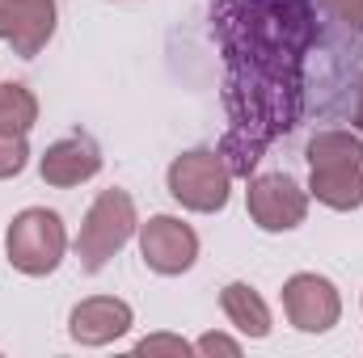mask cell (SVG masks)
<instances>
[{"label":"cell","mask_w":363,"mask_h":358,"mask_svg":"<svg viewBox=\"0 0 363 358\" xmlns=\"http://www.w3.org/2000/svg\"><path fill=\"white\" fill-rule=\"evenodd\" d=\"M220 308H224L228 325H233L241 337H254V342L271 337V308H267V299H262L250 282H228V287L220 291Z\"/></svg>","instance_id":"obj_10"},{"label":"cell","mask_w":363,"mask_h":358,"mask_svg":"<svg viewBox=\"0 0 363 358\" xmlns=\"http://www.w3.org/2000/svg\"><path fill=\"white\" fill-rule=\"evenodd\" d=\"M283 312L300 333H330L342 316V295L325 274H291L283 282Z\"/></svg>","instance_id":"obj_5"},{"label":"cell","mask_w":363,"mask_h":358,"mask_svg":"<svg viewBox=\"0 0 363 358\" xmlns=\"http://www.w3.org/2000/svg\"><path fill=\"white\" fill-rule=\"evenodd\" d=\"M194 354H228V358H237L241 354V342L228 337V333H203V337L194 342Z\"/></svg>","instance_id":"obj_16"},{"label":"cell","mask_w":363,"mask_h":358,"mask_svg":"<svg viewBox=\"0 0 363 358\" xmlns=\"http://www.w3.org/2000/svg\"><path fill=\"white\" fill-rule=\"evenodd\" d=\"M135 354H174V358H186L194 354V346L186 342V337H174V333H152V337H144V342H135Z\"/></svg>","instance_id":"obj_15"},{"label":"cell","mask_w":363,"mask_h":358,"mask_svg":"<svg viewBox=\"0 0 363 358\" xmlns=\"http://www.w3.org/2000/svg\"><path fill=\"white\" fill-rule=\"evenodd\" d=\"M131 325H135L131 304L114 299V295H89L68 316V333H72L77 346H110V342L127 337Z\"/></svg>","instance_id":"obj_9"},{"label":"cell","mask_w":363,"mask_h":358,"mask_svg":"<svg viewBox=\"0 0 363 358\" xmlns=\"http://www.w3.org/2000/svg\"><path fill=\"white\" fill-rule=\"evenodd\" d=\"M26 165H30V144H26V135L0 131V181L17 178Z\"/></svg>","instance_id":"obj_14"},{"label":"cell","mask_w":363,"mask_h":358,"mask_svg":"<svg viewBox=\"0 0 363 358\" xmlns=\"http://www.w3.org/2000/svg\"><path fill=\"white\" fill-rule=\"evenodd\" d=\"M363 169V135L351 131H317L308 139V169Z\"/></svg>","instance_id":"obj_12"},{"label":"cell","mask_w":363,"mask_h":358,"mask_svg":"<svg viewBox=\"0 0 363 358\" xmlns=\"http://www.w3.org/2000/svg\"><path fill=\"white\" fill-rule=\"evenodd\" d=\"M55 34V0H0V38L13 55L34 59Z\"/></svg>","instance_id":"obj_7"},{"label":"cell","mask_w":363,"mask_h":358,"mask_svg":"<svg viewBox=\"0 0 363 358\" xmlns=\"http://www.w3.org/2000/svg\"><path fill=\"white\" fill-rule=\"evenodd\" d=\"M140 232V215H135V198L127 190H101L85 211L81 236H77V258L81 266L97 274L106 270V262Z\"/></svg>","instance_id":"obj_2"},{"label":"cell","mask_w":363,"mask_h":358,"mask_svg":"<svg viewBox=\"0 0 363 358\" xmlns=\"http://www.w3.org/2000/svg\"><path fill=\"white\" fill-rule=\"evenodd\" d=\"M140 258L152 274H186L199 262V232L178 215H152L148 224H140Z\"/></svg>","instance_id":"obj_6"},{"label":"cell","mask_w":363,"mask_h":358,"mask_svg":"<svg viewBox=\"0 0 363 358\" xmlns=\"http://www.w3.org/2000/svg\"><path fill=\"white\" fill-rule=\"evenodd\" d=\"M4 253H9V266L26 278L55 274L68 253V228H64L60 211L26 207L21 215H13L9 236H4Z\"/></svg>","instance_id":"obj_1"},{"label":"cell","mask_w":363,"mask_h":358,"mask_svg":"<svg viewBox=\"0 0 363 358\" xmlns=\"http://www.w3.org/2000/svg\"><path fill=\"white\" fill-rule=\"evenodd\" d=\"M165 185L174 194V202H182L186 211H199V215H216L228 207V194H233V173L220 156V148H190L174 156Z\"/></svg>","instance_id":"obj_3"},{"label":"cell","mask_w":363,"mask_h":358,"mask_svg":"<svg viewBox=\"0 0 363 358\" xmlns=\"http://www.w3.org/2000/svg\"><path fill=\"white\" fill-rule=\"evenodd\" d=\"M308 198H317L330 211H359L363 207V169H313L308 178Z\"/></svg>","instance_id":"obj_11"},{"label":"cell","mask_w":363,"mask_h":358,"mask_svg":"<svg viewBox=\"0 0 363 358\" xmlns=\"http://www.w3.org/2000/svg\"><path fill=\"white\" fill-rule=\"evenodd\" d=\"M38 122V97L26 85H0V131L9 135H30Z\"/></svg>","instance_id":"obj_13"},{"label":"cell","mask_w":363,"mask_h":358,"mask_svg":"<svg viewBox=\"0 0 363 358\" xmlns=\"http://www.w3.org/2000/svg\"><path fill=\"white\" fill-rule=\"evenodd\" d=\"M355 127H359V135H363V81H359V105H355Z\"/></svg>","instance_id":"obj_18"},{"label":"cell","mask_w":363,"mask_h":358,"mask_svg":"<svg viewBox=\"0 0 363 358\" xmlns=\"http://www.w3.org/2000/svg\"><path fill=\"white\" fill-rule=\"evenodd\" d=\"M325 8H330L338 21H347V25L363 30V0H325Z\"/></svg>","instance_id":"obj_17"},{"label":"cell","mask_w":363,"mask_h":358,"mask_svg":"<svg viewBox=\"0 0 363 358\" xmlns=\"http://www.w3.org/2000/svg\"><path fill=\"white\" fill-rule=\"evenodd\" d=\"M245 207L262 232H291L308 215V185H300L287 173H258L250 178Z\"/></svg>","instance_id":"obj_4"},{"label":"cell","mask_w":363,"mask_h":358,"mask_svg":"<svg viewBox=\"0 0 363 358\" xmlns=\"http://www.w3.org/2000/svg\"><path fill=\"white\" fill-rule=\"evenodd\" d=\"M38 173H43L47 185H55V190H72V185H81V181H89L101 173V148H97L93 135L72 131V135L55 139L38 156Z\"/></svg>","instance_id":"obj_8"}]
</instances>
